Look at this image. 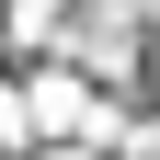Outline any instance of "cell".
I'll list each match as a JSON object with an SVG mask.
<instances>
[{
  "instance_id": "1",
  "label": "cell",
  "mask_w": 160,
  "mask_h": 160,
  "mask_svg": "<svg viewBox=\"0 0 160 160\" xmlns=\"http://www.w3.org/2000/svg\"><path fill=\"white\" fill-rule=\"evenodd\" d=\"M69 57H92V80H137L126 57H137V0H92L69 23Z\"/></svg>"
},
{
  "instance_id": "2",
  "label": "cell",
  "mask_w": 160,
  "mask_h": 160,
  "mask_svg": "<svg viewBox=\"0 0 160 160\" xmlns=\"http://www.w3.org/2000/svg\"><path fill=\"white\" fill-rule=\"evenodd\" d=\"M0 149H34V92H0Z\"/></svg>"
},
{
  "instance_id": "3",
  "label": "cell",
  "mask_w": 160,
  "mask_h": 160,
  "mask_svg": "<svg viewBox=\"0 0 160 160\" xmlns=\"http://www.w3.org/2000/svg\"><path fill=\"white\" fill-rule=\"evenodd\" d=\"M12 34H57V0H12Z\"/></svg>"
},
{
  "instance_id": "4",
  "label": "cell",
  "mask_w": 160,
  "mask_h": 160,
  "mask_svg": "<svg viewBox=\"0 0 160 160\" xmlns=\"http://www.w3.org/2000/svg\"><path fill=\"white\" fill-rule=\"evenodd\" d=\"M34 160H92V149H34Z\"/></svg>"
},
{
  "instance_id": "5",
  "label": "cell",
  "mask_w": 160,
  "mask_h": 160,
  "mask_svg": "<svg viewBox=\"0 0 160 160\" xmlns=\"http://www.w3.org/2000/svg\"><path fill=\"white\" fill-rule=\"evenodd\" d=\"M137 149H149V160H160V126H149V137H137Z\"/></svg>"
},
{
  "instance_id": "6",
  "label": "cell",
  "mask_w": 160,
  "mask_h": 160,
  "mask_svg": "<svg viewBox=\"0 0 160 160\" xmlns=\"http://www.w3.org/2000/svg\"><path fill=\"white\" fill-rule=\"evenodd\" d=\"M149 34H160V12H149Z\"/></svg>"
}]
</instances>
